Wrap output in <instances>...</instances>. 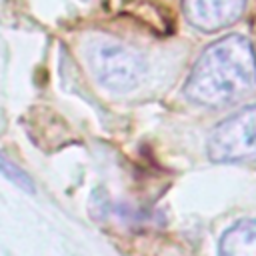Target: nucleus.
Wrapping results in <instances>:
<instances>
[{
  "instance_id": "obj_6",
  "label": "nucleus",
  "mask_w": 256,
  "mask_h": 256,
  "mask_svg": "<svg viewBox=\"0 0 256 256\" xmlns=\"http://www.w3.org/2000/svg\"><path fill=\"white\" fill-rule=\"evenodd\" d=\"M0 174L6 180H10L12 184H16L18 188H22L26 192H34V182L30 180V176L18 164H14L10 158H6L2 150H0Z\"/></svg>"
},
{
  "instance_id": "obj_3",
  "label": "nucleus",
  "mask_w": 256,
  "mask_h": 256,
  "mask_svg": "<svg viewBox=\"0 0 256 256\" xmlns=\"http://www.w3.org/2000/svg\"><path fill=\"white\" fill-rule=\"evenodd\" d=\"M206 154L212 162H240L256 156V104L224 118L210 134Z\"/></svg>"
},
{
  "instance_id": "obj_5",
  "label": "nucleus",
  "mask_w": 256,
  "mask_h": 256,
  "mask_svg": "<svg viewBox=\"0 0 256 256\" xmlns=\"http://www.w3.org/2000/svg\"><path fill=\"white\" fill-rule=\"evenodd\" d=\"M218 256H256V220H238L224 230Z\"/></svg>"
},
{
  "instance_id": "obj_4",
  "label": "nucleus",
  "mask_w": 256,
  "mask_h": 256,
  "mask_svg": "<svg viewBox=\"0 0 256 256\" xmlns=\"http://www.w3.org/2000/svg\"><path fill=\"white\" fill-rule=\"evenodd\" d=\"M188 22L202 32H216L234 24L244 8L246 0H182Z\"/></svg>"
},
{
  "instance_id": "obj_2",
  "label": "nucleus",
  "mask_w": 256,
  "mask_h": 256,
  "mask_svg": "<svg viewBox=\"0 0 256 256\" xmlns=\"http://www.w3.org/2000/svg\"><path fill=\"white\" fill-rule=\"evenodd\" d=\"M88 62L96 80L114 92L132 90L144 74L142 58L114 40H96L88 48Z\"/></svg>"
},
{
  "instance_id": "obj_1",
  "label": "nucleus",
  "mask_w": 256,
  "mask_h": 256,
  "mask_svg": "<svg viewBox=\"0 0 256 256\" xmlns=\"http://www.w3.org/2000/svg\"><path fill=\"white\" fill-rule=\"evenodd\" d=\"M256 86V52L242 34L212 42L192 66L184 94L202 106H222Z\"/></svg>"
}]
</instances>
